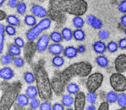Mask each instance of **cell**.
Listing matches in <instances>:
<instances>
[{
  "label": "cell",
  "mask_w": 126,
  "mask_h": 110,
  "mask_svg": "<svg viewBox=\"0 0 126 110\" xmlns=\"http://www.w3.org/2000/svg\"><path fill=\"white\" fill-rule=\"evenodd\" d=\"M6 1V0H0V7H1L3 5V4L4 3V2Z\"/></svg>",
  "instance_id": "cell-53"
},
{
  "label": "cell",
  "mask_w": 126,
  "mask_h": 110,
  "mask_svg": "<svg viewBox=\"0 0 126 110\" xmlns=\"http://www.w3.org/2000/svg\"><path fill=\"white\" fill-rule=\"evenodd\" d=\"M86 97V101L90 104H94L95 103L97 99V96L96 94L94 92H89V93L87 94Z\"/></svg>",
  "instance_id": "cell-36"
},
{
  "label": "cell",
  "mask_w": 126,
  "mask_h": 110,
  "mask_svg": "<svg viewBox=\"0 0 126 110\" xmlns=\"http://www.w3.org/2000/svg\"><path fill=\"white\" fill-rule=\"evenodd\" d=\"M49 38L52 41L55 43H60L63 40V37L62 36V34L58 31L52 32L50 34Z\"/></svg>",
  "instance_id": "cell-29"
},
{
  "label": "cell",
  "mask_w": 126,
  "mask_h": 110,
  "mask_svg": "<svg viewBox=\"0 0 126 110\" xmlns=\"http://www.w3.org/2000/svg\"><path fill=\"white\" fill-rule=\"evenodd\" d=\"M24 22L27 26L33 27L36 24V19L33 15L27 14L24 17Z\"/></svg>",
  "instance_id": "cell-26"
},
{
  "label": "cell",
  "mask_w": 126,
  "mask_h": 110,
  "mask_svg": "<svg viewBox=\"0 0 126 110\" xmlns=\"http://www.w3.org/2000/svg\"><path fill=\"white\" fill-rule=\"evenodd\" d=\"M61 6L63 11L75 16L84 14L87 9V4L84 0H65Z\"/></svg>",
  "instance_id": "cell-4"
},
{
  "label": "cell",
  "mask_w": 126,
  "mask_h": 110,
  "mask_svg": "<svg viewBox=\"0 0 126 110\" xmlns=\"http://www.w3.org/2000/svg\"><path fill=\"white\" fill-rule=\"evenodd\" d=\"M6 22L8 23L10 25L14 26V27H16L18 26L20 24V19L15 15H9L7 16L6 18Z\"/></svg>",
  "instance_id": "cell-22"
},
{
  "label": "cell",
  "mask_w": 126,
  "mask_h": 110,
  "mask_svg": "<svg viewBox=\"0 0 126 110\" xmlns=\"http://www.w3.org/2000/svg\"><path fill=\"white\" fill-rule=\"evenodd\" d=\"M39 108L40 110H52V106L50 103L46 101V102H44L41 104H40Z\"/></svg>",
  "instance_id": "cell-43"
},
{
  "label": "cell",
  "mask_w": 126,
  "mask_h": 110,
  "mask_svg": "<svg viewBox=\"0 0 126 110\" xmlns=\"http://www.w3.org/2000/svg\"><path fill=\"white\" fill-rule=\"evenodd\" d=\"M34 70L39 97L43 100H49L52 96V88L47 73L43 64L41 63L37 64Z\"/></svg>",
  "instance_id": "cell-2"
},
{
  "label": "cell",
  "mask_w": 126,
  "mask_h": 110,
  "mask_svg": "<svg viewBox=\"0 0 126 110\" xmlns=\"http://www.w3.org/2000/svg\"><path fill=\"white\" fill-rule=\"evenodd\" d=\"M30 11L33 16L38 18H44L47 14L46 9L39 4H34L31 7Z\"/></svg>",
  "instance_id": "cell-12"
},
{
  "label": "cell",
  "mask_w": 126,
  "mask_h": 110,
  "mask_svg": "<svg viewBox=\"0 0 126 110\" xmlns=\"http://www.w3.org/2000/svg\"><path fill=\"white\" fill-rule=\"evenodd\" d=\"M50 38L47 34H44L41 36L36 43V49L39 52H44L48 48Z\"/></svg>",
  "instance_id": "cell-8"
},
{
  "label": "cell",
  "mask_w": 126,
  "mask_h": 110,
  "mask_svg": "<svg viewBox=\"0 0 126 110\" xmlns=\"http://www.w3.org/2000/svg\"><path fill=\"white\" fill-rule=\"evenodd\" d=\"M15 73L12 68L8 66H5L0 69V78L9 81L12 79L14 76Z\"/></svg>",
  "instance_id": "cell-13"
},
{
  "label": "cell",
  "mask_w": 126,
  "mask_h": 110,
  "mask_svg": "<svg viewBox=\"0 0 126 110\" xmlns=\"http://www.w3.org/2000/svg\"><path fill=\"white\" fill-rule=\"evenodd\" d=\"M115 69L119 73H123L126 71V55L121 54L116 59L114 62Z\"/></svg>",
  "instance_id": "cell-9"
},
{
  "label": "cell",
  "mask_w": 126,
  "mask_h": 110,
  "mask_svg": "<svg viewBox=\"0 0 126 110\" xmlns=\"http://www.w3.org/2000/svg\"><path fill=\"white\" fill-rule=\"evenodd\" d=\"M48 50L50 54L54 55H59L63 51V47L60 43H53L48 47Z\"/></svg>",
  "instance_id": "cell-14"
},
{
  "label": "cell",
  "mask_w": 126,
  "mask_h": 110,
  "mask_svg": "<svg viewBox=\"0 0 126 110\" xmlns=\"http://www.w3.org/2000/svg\"><path fill=\"white\" fill-rule=\"evenodd\" d=\"M13 61V56L7 53L2 55L0 59V62L3 65H7L11 64Z\"/></svg>",
  "instance_id": "cell-30"
},
{
  "label": "cell",
  "mask_w": 126,
  "mask_h": 110,
  "mask_svg": "<svg viewBox=\"0 0 126 110\" xmlns=\"http://www.w3.org/2000/svg\"><path fill=\"white\" fill-rule=\"evenodd\" d=\"M86 22L91 27L95 30H100L103 27V23L102 21L95 16L89 14L86 17Z\"/></svg>",
  "instance_id": "cell-11"
},
{
  "label": "cell",
  "mask_w": 126,
  "mask_h": 110,
  "mask_svg": "<svg viewBox=\"0 0 126 110\" xmlns=\"http://www.w3.org/2000/svg\"><path fill=\"white\" fill-rule=\"evenodd\" d=\"M121 24L123 27L126 28V14L121 17Z\"/></svg>",
  "instance_id": "cell-50"
},
{
  "label": "cell",
  "mask_w": 126,
  "mask_h": 110,
  "mask_svg": "<svg viewBox=\"0 0 126 110\" xmlns=\"http://www.w3.org/2000/svg\"><path fill=\"white\" fill-rule=\"evenodd\" d=\"M52 110H64V106L63 104H60L59 103H55L52 106Z\"/></svg>",
  "instance_id": "cell-46"
},
{
  "label": "cell",
  "mask_w": 126,
  "mask_h": 110,
  "mask_svg": "<svg viewBox=\"0 0 126 110\" xmlns=\"http://www.w3.org/2000/svg\"><path fill=\"white\" fill-rule=\"evenodd\" d=\"M22 90V84L16 81L4 87L0 100V110H9L16 101L17 97Z\"/></svg>",
  "instance_id": "cell-3"
},
{
  "label": "cell",
  "mask_w": 126,
  "mask_h": 110,
  "mask_svg": "<svg viewBox=\"0 0 126 110\" xmlns=\"http://www.w3.org/2000/svg\"><path fill=\"white\" fill-rule=\"evenodd\" d=\"M96 63L100 67L105 68L109 64V61L104 55H99L96 58Z\"/></svg>",
  "instance_id": "cell-25"
},
{
  "label": "cell",
  "mask_w": 126,
  "mask_h": 110,
  "mask_svg": "<svg viewBox=\"0 0 126 110\" xmlns=\"http://www.w3.org/2000/svg\"><path fill=\"white\" fill-rule=\"evenodd\" d=\"M103 76L100 73H95L88 77L86 82V87L89 92H95L102 86Z\"/></svg>",
  "instance_id": "cell-6"
},
{
  "label": "cell",
  "mask_w": 126,
  "mask_h": 110,
  "mask_svg": "<svg viewBox=\"0 0 126 110\" xmlns=\"http://www.w3.org/2000/svg\"><path fill=\"white\" fill-rule=\"evenodd\" d=\"M77 49L78 52V53H79V54H83V53H84L86 50V47L84 45H79Z\"/></svg>",
  "instance_id": "cell-49"
},
{
  "label": "cell",
  "mask_w": 126,
  "mask_h": 110,
  "mask_svg": "<svg viewBox=\"0 0 126 110\" xmlns=\"http://www.w3.org/2000/svg\"><path fill=\"white\" fill-rule=\"evenodd\" d=\"M118 105L121 108L126 107V94L124 93H121L118 95L117 99Z\"/></svg>",
  "instance_id": "cell-35"
},
{
  "label": "cell",
  "mask_w": 126,
  "mask_h": 110,
  "mask_svg": "<svg viewBox=\"0 0 126 110\" xmlns=\"http://www.w3.org/2000/svg\"><path fill=\"white\" fill-rule=\"evenodd\" d=\"M25 93V94L29 97L30 99L35 98L38 94V89L34 86H29L26 89Z\"/></svg>",
  "instance_id": "cell-19"
},
{
  "label": "cell",
  "mask_w": 126,
  "mask_h": 110,
  "mask_svg": "<svg viewBox=\"0 0 126 110\" xmlns=\"http://www.w3.org/2000/svg\"><path fill=\"white\" fill-rule=\"evenodd\" d=\"M51 25V20L50 18L44 17L39 22L33 26L26 33V38L29 41H33L35 40L39 34L46 30L48 29Z\"/></svg>",
  "instance_id": "cell-5"
},
{
  "label": "cell",
  "mask_w": 126,
  "mask_h": 110,
  "mask_svg": "<svg viewBox=\"0 0 126 110\" xmlns=\"http://www.w3.org/2000/svg\"><path fill=\"white\" fill-rule=\"evenodd\" d=\"M118 9L121 13L126 14V0H123L119 4Z\"/></svg>",
  "instance_id": "cell-44"
},
{
  "label": "cell",
  "mask_w": 126,
  "mask_h": 110,
  "mask_svg": "<svg viewBox=\"0 0 126 110\" xmlns=\"http://www.w3.org/2000/svg\"><path fill=\"white\" fill-rule=\"evenodd\" d=\"M5 33L7 35L12 36L16 34V29L14 26L8 25H6L5 27Z\"/></svg>",
  "instance_id": "cell-39"
},
{
  "label": "cell",
  "mask_w": 126,
  "mask_h": 110,
  "mask_svg": "<svg viewBox=\"0 0 126 110\" xmlns=\"http://www.w3.org/2000/svg\"><path fill=\"white\" fill-rule=\"evenodd\" d=\"M73 32L72 31V30L70 28H66H66H64L62 30L61 34L63 37V39H65V41H71L73 39Z\"/></svg>",
  "instance_id": "cell-23"
},
{
  "label": "cell",
  "mask_w": 126,
  "mask_h": 110,
  "mask_svg": "<svg viewBox=\"0 0 126 110\" xmlns=\"http://www.w3.org/2000/svg\"><path fill=\"white\" fill-rule=\"evenodd\" d=\"M107 50H108V52L110 53L116 52L118 50V47H119L118 44H117L116 42L113 41L109 42L108 45H107Z\"/></svg>",
  "instance_id": "cell-37"
},
{
  "label": "cell",
  "mask_w": 126,
  "mask_h": 110,
  "mask_svg": "<svg viewBox=\"0 0 126 110\" xmlns=\"http://www.w3.org/2000/svg\"><path fill=\"white\" fill-rule=\"evenodd\" d=\"M40 104V101L35 97L31 99V102H30V107L32 110H36L39 108Z\"/></svg>",
  "instance_id": "cell-40"
},
{
  "label": "cell",
  "mask_w": 126,
  "mask_h": 110,
  "mask_svg": "<svg viewBox=\"0 0 126 110\" xmlns=\"http://www.w3.org/2000/svg\"><path fill=\"white\" fill-rule=\"evenodd\" d=\"M18 0H8L7 4L11 8H16L17 4H18Z\"/></svg>",
  "instance_id": "cell-47"
},
{
  "label": "cell",
  "mask_w": 126,
  "mask_h": 110,
  "mask_svg": "<svg viewBox=\"0 0 126 110\" xmlns=\"http://www.w3.org/2000/svg\"><path fill=\"white\" fill-rule=\"evenodd\" d=\"M14 44L18 46L19 47L22 48L25 46V42L23 39L20 37H17L14 39Z\"/></svg>",
  "instance_id": "cell-42"
},
{
  "label": "cell",
  "mask_w": 126,
  "mask_h": 110,
  "mask_svg": "<svg viewBox=\"0 0 126 110\" xmlns=\"http://www.w3.org/2000/svg\"><path fill=\"white\" fill-rule=\"evenodd\" d=\"M92 66L90 63L81 62L72 64L62 71L55 73L51 80V86L57 95H61L66 86L73 78L86 77L92 71Z\"/></svg>",
  "instance_id": "cell-1"
},
{
  "label": "cell",
  "mask_w": 126,
  "mask_h": 110,
  "mask_svg": "<svg viewBox=\"0 0 126 110\" xmlns=\"http://www.w3.org/2000/svg\"><path fill=\"white\" fill-rule=\"evenodd\" d=\"M5 38V27L0 23V55L2 54L4 48Z\"/></svg>",
  "instance_id": "cell-27"
},
{
  "label": "cell",
  "mask_w": 126,
  "mask_h": 110,
  "mask_svg": "<svg viewBox=\"0 0 126 110\" xmlns=\"http://www.w3.org/2000/svg\"><path fill=\"white\" fill-rule=\"evenodd\" d=\"M29 97L26 94H20L17 96V99H16L17 105L21 108L27 107L29 104Z\"/></svg>",
  "instance_id": "cell-17"
},
{
  "label": "cell",
  "mask_w": 126,
  "mask_h": 110,
  "mask_svg": "<svg viewBox=\"0 0 126 110\" xmlns=\"http://www.w3.org/2000/svg\"><path fill=\"white\" fill-rule=\"evenodd\" d=\"M85 109L86 110H95L96 107L94 105V104H91L90 105H88L87 107H86V108Z\"/></svg>",
  "instance_id": "cell-52"
},
{
  "label": "cell",
  "mask_w": 126,
  "mask_h": 110,
  "mask_svg": "<svg viewBox=\"0 0 126 110\" xmlns=\"http://www.w3.org/2000/svg\"><path fill=\"white\" fill-rule=\"evenodd\" d=\"M66 91L71 95H76L79 92V87L78 84L74 82L68 84L66 86Z\"/></svg>",
  "instance_id": "cell-21"
},
{
  "label": "cell",
  "mask_w": 126,
  "mask_h": 110,
  "mask_svg": "<svg viewBox=\"0 0 126 110\" xmlns=\"http://www.w3.org/2000/svg\"><path fill=\"white\" fill-rule=\"evenodd\" d=\"M86 97L82 92H79L76 94L75 98V109L76 110H83L86 105Z\"/></svg>",
  "instance_id": "cell-10"
},
{
  "label": "cell",
  "mask_w": 126,
  "mask_h": 110,
  "mask_svg": "<svg viewBox=\"0 0 126 110\" xmlns=\"http://www.w3.org/2000/svg\"><path fill=\"white\" fill-rule=\"evenodd\" d=\"M27 11V5L23 1H20L18 2L17 7H16V11L20 15H23L25 14Z\"/></svg>",
  "instance_id": "cell-34"
},
{
  "label": "cell",
  "mask_w": 126,
  "mask_h": 110,
  "mask_svg": "<svg viewBox=\"0 0 126 110\" xmlns=\"http://www.w3.org/2000/svg\"><path fill=\"white\" fill-rule=\"evenodd\" d=\"M98 36L101 40H106L110 37V32L107 30H101L98 33Z\"/></svg>",
  "instance_id": "cell-41"
},
{
  "label": "cell",
  "mask_w": 126,
  "mask_h": 110,
  "mask_svg": "<svg viewBox=\"0 0 126 110\" xmlns=\"http://www.w3.org/2000/svg\"><path fill=\"white\" fill-rule=\"evenodd\" d=\"M75 100L71 94H66L62 96V103L64 107H70L73 105Z\"/></svg>",
  "instance_id": "cell-18"
},
{
  "label": "cell",
  "mask_w": 126,
  "mask_h": 110,
  "mask_svg": "<svg viewBox=\"0 0 126 110\" xmlns=\"http://www.w3.org/2000/svg\"><path fill=\"white\" fill-rule=\"evenodd\" d=\"M63 55L65 57L71 59L77 56L78 52L77 48L72 46H70L66 47L63 49Z\"/></svg>",
  "instance_id": "cell-15"
},
{
  "label": "cell",
  "mask_w": 126,
  "mask_h": 110,
  "mask_svg": "<svg viewBox=\"0 0 126 110\" xmlns=\"http://www.w3.org/2000/svg\"><path fill=\"white\" fill-rule=\"evenodd\" d=\"M73 38L78 41H82L85 39V33L81 28H77L73 33Z\"/></svg>",
  "instance_id": "cell-24"
},
{
  "label": "cell",
  "mask_w": 126,
  "mask_h": 110,
  "mask_svg": "<svg viewBox=\"0 0 126 110\" xmlns=\"http://www.w3.org/2000/svg\"><path fill=\"white\" fill-rule=\"evenodd\" d=\"M64 63H65V60L62 57L60 56V55H55L52 59V63L53 66L55 67H61L63 65Z\"/></svg>",
  "instance_id": "cell-28"
},
{
  "label": "cell",
  "mask_w": 126,
  "mask_h": 110,
  "mask_svg": "<svg viewBox=\"0 0 126 110\" xmlns=\"http://www.w3.org/2000/svg\"><path fill=\"white\" fill-rule=\"evenodd\" d=\"M93 49L97 54H103L107 49V46L104 42L98 41L93 44Z\"/></svg>",
  "instance_id": "cell-16"
},
{
  "label": "cell",
  "mask_w": 126,
  "mask_h": 110,
  "mask_svg": "<svg viewBox=\"0 0 126 110\" xmlns=\"http://www.w3.org/2000/svg\"><path fill=\"white\" fill-rule=\"evenodd\" d=\"M118 46L120 49H123V50L126 49V38H122L119 41Z\"/></svg>",
  "instance_id": "cell-45"
},
{
  "label": "cell",
  "mask_w": 126,
  "mask_h": 110,
  "mask_svg": "<svg viewBox=\"0 0 126 110\" xmlns=\"http://www.w3.org/2000/svg\"><path fill=\"white\" fill-rule=\"evenodd\" d=\"M23 79L25 82L28 84H32L35 81V76L32 73L27 71L23 75Z\"/></svg>",
  "instance_id": "cell-33"
},
{
  "label": "cell",
  "mask_w": 126,
  "mask_h": 110,
  "mask_svg": "<svg viewBox=\"0 0 126 110\" xmlns=\"http://www.w3.org/2000/svg\"><path fill=\"white\" fill-rule=\"evenodd\" d=\"M118 95L115 92L111 91V92H108L107 95H106V100L109 103H114L115 102H117Z\"/></svg>",
  "instance_id": "cell-32"
},
{
  "label": "cell",
  "mask_w": 126,
  "mask_h": 110,
  "mask_svg": "<svg viewBox=\"0 0 126 110\" xmlns=\"http://www.w3.org/2000/svg\"><path fill=\"white\" fill-rule=\"evenodd\" d=\"M124 33H125V34H126V29L124 30Z\"/></svg>",
  "instance_id": "cell-54"
},
{
  "label": "cell",
  "mask_w": 126,
  "mask_h": 110,
  "mask_svg": "<svg viewBox=\"0 0 126 110\" xmlns=\"http://www.w3.org/2000/svg\"><path fill=\"white\" fill-rule=\"evenodd\" d=\"M6 17H7V16H6V12L0 9V21L3 20L4 19H6Z\"/></svg>",
  "instance_id": "cell-51"
},
{
  "label": "cell",
  "mask_w": 126,
  "mask_h": 110,
  "mask_svg": "<svg viewBox=\"0 0 126 110\" xmlns=\"http://www.w3.org/2000/svg\"><path fill=\"white\" fill-rule=\"evenodd\" d=\"M73 23L76 28H82L84 25V20L80 16H75L73 18Z\"/></svg>",
  "instance_id": "cell-31"
},
{
  "label": "cell",
  "mask_w": 126,
  "mask_h": 110,
  "mask_svg": "<svg viewBox=\"0 0 126 110\" xmlns=\"http://www.w3.org/2000/svg\"><path fill=\"white\" fill-rule=\"evenodd\" d=\"M12 62H13L15 66H16L17 68L22 67L25 64V61L23 60V59H22V57L18 56L14 57L13 58V61H12Z\"/></svg>",
  "instance_id": "cell-38"
},
{
  "label": "cell",
  "mask_w": 126,
  "mask_h": 110,
  "mask_svg": "<svg viewBox=\"0 0 126 110\" xmlns=\"http://www.w3.org/2000/svg\"><path fill=\"white\" fill-rule=\"evenodd\" d=\"M8 53L13 57L19 56L21 54V49L15 44H11L8 47Z\"/></svg>",
  "instance_id": "cell-20"
},
{
  "label": "cell",
  "mask_w": 126,
  "mask_h": 110,
  "mask_svg": "<svg viewBox=\"0 0 126 110\" xmlns=\"http://www.w3.org/2000/svg\"><path fill=\"white\" fill-rule=\"evenodd\" d=\"M109 110V103L108 102H102L100 105L98 110Z\"/></svg>",
  "instance_id": "cell-48"
},
{
  "label": "cell",
  "mask_w": 126,
  "mask_h": 110,
  "mask_svg": "<svg viewBox=\"0 0 126 110\" xmlns=\"http://www.w3.org/2000/svg\"><path fill=\"white\" fill-rule=\"evenodd\" d=\"M110 84L116 92H124L126 91V78L121 73H114L111 76Z\"/></svg>",
  "instance_id": "cell-7"
}]
</instances>
